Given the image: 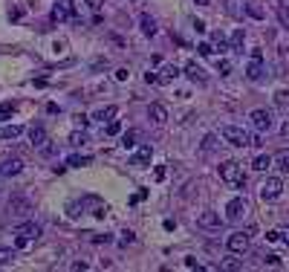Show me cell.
<instances>
[{
  "label": "cell",
  "mask_w": 289,
  "mask_h": 272,
  "mask_svg": "<svg viewBox=\"0 0 289 272\" xmlns=\"http://www.w3.org/2000/svg\"><path fill=\"white\" fill-rule=\"evenodd\" d=\"M223 269H243V260H237V255L231 252L229 258H223Z\"/></svg>",
  "instance_id": "484cf974"
},
{
  "label": "cell",
  "mask_w": 289,
  "mask_h": 272,
  "mask_svg": "<svg viewBox=\"0 0 289 272\" xmlns=\"http://www.w3.org/2000/svg\"><path fill=\"white\" fill-rule=\"evenodd\" d=\"M220 179L229 183V186H234V189H243V186H246V174H243L240 162H234V159H229V162L220 165Z\"/></svg>",
  "instance_id": "7a4b0ae2"
},
{
  "label": "cell",
  "mask_w": 289,
  "mask_h": 272,
  "mask_svg": "<svg viewBox=\"0 0 289 272\" xmlns=\"http://www.w3.org/2000/svg\"><path fill=\"white\" fill-rule=\"evenodd\" d=\"M197 226H200V229H208V232H217V229H223V217H220L217 212H203L197 217Z\"/></svg>",
  "instance_id": "52a82bcc"
},
{
  "label": "cell",
  "mask_w": 289,
  "mask_h": 272,
  "mask_svg": "<svg viewBox=\"0 0 289 272\" xmlns=\"http://www.w3.org/2000/svg\"><path fill=\"white\" fill-rule=\"evenodd\" d=\"M283 3H286V0H283Z\"/></svg>",
  "instance_id": "816d5d0a"
},
{
  "label": "cell",
  "mask_w": 289,
  "mask_h": 272,
  "mask_svg": "<svg viewBox=\"0 0 289 272\" xmlns=\"http://www.w3.org/2000/svg\"><path fill=\"white\" fill-rule=\"evenodd\" d=\"M243 41H246V32H243V29H237V32H234V38H231V49L237 52V49L243 47Z\"/></svg>",
  "instance_id": "1f68e13d"
},
{
  "label": "cell",
  "mask_w": 289,
  "mask_h": 272,
  "mask_svg": "<svg viewBox=\"0 0 289 272\" xmlns=\"http://www.w3.org/2000/svg\"><path fill=\"white\" fill-rule=\"evenodd\" d=\"M249 122H252V128H254V130L266 133V130L272 128V110H266V107H257V110H252V113H249Z\"/></svg>",
  "instance_id": "8992f818"
},
{
  "label": "cell",
  "mask_w": 289,
  "mask_h": 272,
  "mask_svg": "<svg viewBox=\"0 0 289 272\" xmlns=\"http://www.w3.org/2000/svg\"><path fill=\"white\" fill-rule=\"evenodd\" d=\"M197 52H200L203 58H208V55H214V49H211V44H200V47H197Z\"/></svg>",
  "instance_id": "d590c367"
},
{
  "label": "cell",
  "mask_w": 289,
  "mask_h": 272,
  "mask_svg": "<svg viewBox=\"0 0 289 272\" xmlns=\"http://www.w3.org/2000/svg\"><path fill=\"white\" fill-rule=\"evenodd\" d=\"M249 235L252 232H231L229 237H226V249L229 252H234V255H243V252H249Z\"/></svg>",
  "instance_id": "5b68a950"
},
{
  "label": "cell",
  "mask_w": 289,
  "mask_h": 272,
  "mask_svg": "<svg viewBox=\"0 0 289 272\" xmlns=\"http://www.w3.org/2000/svg\"><path fill=\"white\" fill-rule=\"evenodd\" d=\"M15 246L18 249H29L41 237V226L38 223H32V220H26V223H21V226H15Z\"/></svg>",
  "instance_id": "6da1fadb"
},
{
  "label": "cell",
  "mask_w": 289,
  "mask_h": 272,
  "mask_svg": "<svg viewBox=\"0 0 289 272\" xmlns=\"http://www.w3.org/2000/svg\"><path fill=\"white\" fill-rule=\"evenodd\" d=\"M23 128L21 125H6V128H0V139H15V136H21Z\"/></svg>",
  "instance_id": "cb8c5ba5"
},
{
  "label": "cell",
  "mask_w": 289,
  "mask_h": 272,
  "mask_svg": "<svg viewBox=\"0 0 289 272\" xmlns=\"http://www.w3.org/2000/svg\"><path fill=\"white\" fill-rule=\"evenodd\" d=\"M272 165H277V171H280V174H289V154L283 151V154L272 156Z\"/></svg>",
  "instance_id": "603a6c76"
},
{
  "label": "cell",
  "mask_w": 289,
  "mask_h": 272,
  "mask_svg": "<svg viewBox=\"0 0 289 272\" xmlns=\"http://www.w3.org/2000/svg\"><path fill=\"white\" fill-rule=\"evenodd\" d=\"M266 263H269V266H280V258H277V255H266Z\"/></svg>",
  "instance_id": "f35d334b"
},
{
  "label": "cell",
  "mask_w": 289,
  "mask_h": 272,
  "mask_svg": "<svg viewBox=\"0 0 289 272\" xmlns=\"http://www.w3.org/2000/svg\"><path fill=\"white\" fill-rule=\"evenodd\" d=\"M185 75H188L191 81H197V84H206V81H208L206 70H203V67H200L197 61H188V64H185Z\"/></svg>",
  "instance_id": "7c38bea8"
},
{
  "label": "cell",
  "mask_w": 289,
  "mask_h": 272,
  "mask_svg": "<svg viewBox=\"0 0 289 272\" xmlns=\"http://www.w3.org/2000/svg\"><path fill=\"white\" fill-rule=\"evenodd\" d=\"M194 29H197V32H206V21H200V18H194Z\"/></svg>",
  "instance_id": "b9f144b4"
},
{
  "label": "cell",
  "mask_w": 289,
  "mask_h": 272,
  "mask_svg": "<svg viewBox=\"0 0 289 272\" xmlns=\"http://www.w3.org/2000/svg\"><path fill=\"white\" fill-rule=\"evenodd\" d=\"M9 212L26 217V214H32V203H29V200H21V197H12V200H9Z\"/></svg>",
  "instance_id": "4fadbf2b"
},
{
  "label": "cell",
  "mask_w": 289,
  "mask_h": 272,
  "mask_svg": "<svg viewBox=\"0 0 289 272\" xmlns=\"http://www.w3.org/2000/svg\"><path fill=\"white\" fill-rule=\"evenodd\" d=\"M150 156H153V145H142V151H139L136 156H130L127 162H130V165H136V168H142V165H148V162H150Z\"/></svg>",
  "instance_id": "5bb4252c"
},
{
  "label": "cell",
  "mask_w": 289,
  "mask_h": 272,
  "mask_svg": "<svg viewBox=\"0 0 289 272\" xmlns=\"http://www.w3.org/2000/svg\"><path fill=\"white\" fill-rule=\"evenodd\" d=\"M277 21L283 24V29H289V6H286V3H280V6H277Z\"/></svg>",
  "instance_id": "83f0119b"
},
{
  "label": "cell",
  "mask_w": 289,
  "mask_h": 272,
  "mask_svg": "<svg viewBox=\"0 0 289 272\" xmlns=\"http://www.w3.org/2000/svg\"><path fill=\"white\" fill-rule=\"evenodd\" d=\"M272 168V156L269 154H260V156H254V162H252V171H269Z\"/></svg>",
  "instance_id": "ffe728a7"
},
{
  "label": "cell",
  "mask_w": 289,
  "mask_h": 272,
  "mask_svg": "<svg viewBox=\"0 0 289 272\" xmlns=\"http://www.w3.org/2000/svg\"><path fill=\"white\" fill-rule=\"evenodd\" d=\"M84 3H87V6H90V9H95V12H99V9H102V0H84Z\"/></svg>",
  "instance_id": "ee69618b"
},
{
  "label": "cell",
  "mask_w": 289,
  "mask_h": 272,
  "mask_svg": "<svg viewBox=\"0 0 289 272\" xmlns=\"http://www.w3.org/2000/svg\"><path fill=\"white\" fill-rule=\"evenodd\" d=\"M133 240H136L133 232H125V235H122V243H125V246H127V243H133Z\"/></svg>",
  "instance_id": "60d3db41"
},
{
  "label": "cell",
  "mask_w": 289,
  "mask_h": 272,
  "mask_svg": "<svg viewBox=\"0 0 289 272\" xmlns=\"http://www.w3.org/2000/svg\"><path fill=\"white\" fill-rule=\"evenodd\" d=\"M145 81H148V84H159V75H156V72H150V70H148V75H145Z\"/></svg>",
  "instance_id": "ab89813d"
},
{
  "label": "cell",
  "mask_w": 289,
  "mask_h": 272,
  "mask_svg": "<svg viewBox=\"0 0 289 272\" xmlns=\"http://www.w3.org/2000/svg\"><path fill=\"white\" fill-rule=\"evenodd\" d=\"M185 266H188V269H200V263H197V258H185Z\"/></svg>",
  "instance_id": "7bdbcfd3"
},
{
  "label": "cell",
  "mask_w": 289,
  "mask_h": 272,
  "mask_svg": "<svg viewBox=\"0 0 289 272\" xmlns=\"http://www.w3.org/2000/svg\"><path fill=\"white\" fill-rule=\"evenodd\" d=\"M104 133H107V136H116V133H122V122H110V125L104 128Z\"/></svg>",
  "instance_id": "836d02e7"
},
{
  "label": "cell",
  "mask_w": 289,
  "mask_h": 272,
  "mask_svg": "<svg viewBox=\"0 0 289 272\" xmlns=\"http://www.w3.org/2000/svg\"><path fill=\"white\" fill-rule=\"evenodd\" d=\"M148 116L153 119L156 125H165V122H168V107L159 105V102H153V105L148 107Z\"/></svg>",
  "instance_id": "9a60e30c"
},
{
  "label": "cell",
  "mask_w": 289,
  "mask_h": 272,
  "mask_svg": "<svg viewBox=\"0 0 289 272\" xmlns=\"http://www.w3.org/2000/svg\"><path fill=\"white\" fill-rule=\"evenodd\" d=\"M64 18H72V3L69 0H61L52 9V21H64Z\"/></svg>",
  "instance_id": "ac0fdd59"
},
{
  "label": "cell",
  "mask_w": 289,
  "mask_h": 272,
  "mask_svg": "<svg viewBox=\"0 0 289 272\" xmlns=\"http://www.w3.org/2000/svg\"><path fill=\"white\" fill-rule=\"evenodd\" d=\"M246 78H249V81H260V78H263V58L252 55L249 67H246Z\"/></svg>",
  "instance_id": "8fae6325"
},
{
  "label": "cell",
  "mask_w": 289,
  "mask_h": 272,
  "mask_svg": "<svg viewBox=\"0 0 289 272\" xmlns=\"http://www.w3.org/2000/svg\"><path fill=\"white\" fill-rule=\"evenodd\" d=\"M90 162H92V159H90V156H84V154H72L67 159L69 168H84V165H90Z\"/></svg>",
  "instance_id": "d4e9b609"
},
{
  "label": "cell",
  "mask_w": 289,
  "mask_h": 272,
  "mask_svg": "<svg viewBox=\"0 0 289 272\" xmlns=\"http://www.w3.org/2000/svg\"><path fill=\"white\" fill-rule=\"evenodd\" d=\"M29 142H32V148H41V145L49 142V139H46V130L41 128V125H32V128H29Z\"/></svg>",
  "instance_id": "e0dca14e"
},
{
  "label": "cell",
  "mask_w": 289,
  "mask_h": 272,
  "mask_svg": "<svg viewBox=\"0 0 289 272\" xmlns=\"http://www.w3.org/2000/svg\"><path fill=\"white\" fill-rule=\"evenodd\" d=\"M280 240H283V235H280L277 229H269V232H266V243H280Z\"/></svg>",
  "instance_id": "d6a6232c"
},
{
  "label": "cell",
  "mask_w": 289,
  "mask_h": 272,
  "mask_svg": "<svg viewBox=\"0 0 289 272\" xmlns=\"http://www.w3.org/2000/svg\"><path fill=\"white\" fill-rule=\"evenodd\" d=\"M226 15L234 21H243V15H249V0H226Z\"/></svg>",
  "instance_id": "9c48e42d"
},
{
  "label": "cell",
  "mask_w": 289,
  "mask_h": 272,
  "mask_svg": "<svg viewBox=\"0 0 289 272\" xmlns=\"http://www.w3.org/2000/svg\"><path fill=\"white\" fill-rule=\"evenodd\" d=\"M220 136H223L229 145H234V148H249V145H252V139H254L249 130L237 128V125H226V128L220 130Z\"/></svg>",
  "instance_id": "3957f363"
},
{
  "label": "cell",
  "mask_w": 289,
  "mask_h": 272,
  "mask_svg": "<svg viewBox=\"0 0 289 272\" xmlns=\"http://www.w3.org/2000/svg\"><path fill=\"white\" fill-rule=\"evenodd\" d=\"M197 6H208V3H211V0H194Z\"/></svg>",
  "instance_id": "681fc988"
},
{
  "label": "cell",
  "mask_w": 289,
  "mask_h": 272,
  "mask_svg": "<svg viewBox=\"0 0 289 272\" xmlns=\"http://www.w3.org/2000/svg\"><path fill=\"white\" fill-rule=\"evenodd\" d=\"M275 107L283 110V113H289V90H277L275 93Z\"/></svg>",
  "instance_id": "7402d4cb"
},
{
  "label": "cell",
  "mask_w": 289,
  "mask_h": 272,
  "mask_svg": "<svg viewBox=\"0 0 289 272\" xmlns=\"http://www.w3.org/2000/svg\"><path fill=\"white\" fill-rule=\"evenodd\" d=\"M156 75H159V84H171V81H176V78H179V67H173V64H165V67L156 72Z\"/></svg>",
  "instance_id": "2e32d148"
},
{
  "label": "cell",
  "mask_w": 289,
  "mask_h": 272,
  "mask_svg": "<svg viewBox=\"0 0 289 272\" xmlns=\"http://www.w3.org/2000/svg\"><path fill=\"white\" fill-rule=\"evenodd\" d=\"M116 81H127V70H119V72H116Z\"/></svg>",
  "instance_id": "7dc6e473"
},
{
  "label": "cell",
  "mask_w": 289,
  "mask_h": 272,
  "mask_svg": "<svg viewBox=\"0 0 289 272\" xmlns=\"http://www.w3.org/2000/svg\"><path fill=\"white\" fill-rule=\"evenodd\" d=\"M286 235H289V226H286Z\"/></svg>",
  "instance_id": "f907efd6"
},
{
  "label": "cell",
  "mask_w": 289,
  "mask_h": 272,
  "mask_svg": "<svg viewBox=\"0 0 289 272\" xmlns=\"http://www.w3.org/2000/svg\"><path fill=\"white\" fill-rule=\"evenodd\" d=\"M217 72L229 75V72H231V61H217Z\"/></svg>",
  "instance_id": "8d00e7d4"
},
{
  "label": "cell",
  "mask_w": 289,
  "mask_h": 272,
  "mask_svg": "<svg viewBox=\"0 0 289 272\" xmlns=\"http://www.w3.org/2000/svg\"><path fill=\"white\" fill-rule=\"evenodd\" d=\"M153 177H156V183H162V179H165V168H156V171H153Z\"/></svg>",
  "instance_id": "f6af8a7d"
},
{
  "label": "cell",
  "mask_w": 289,
  "mask_h": 272,
  "mask_svg": "<svg viewBox=\"0 0 289 272\" xmlns=\"http://www.w3.org/2000/svg\"><path fill=\"white\" fill-rule=\"evenodd\" d=\"M280 136L289 142V122H283V128H280Z\"/></svg>",
  "instance_id": "bcb514c9"
},
{
  "label": "cell",
  "mask_w": 289,
  "mask_h": 272,
  "mask_svg": "<svg viewBox=\"0 0 289 272\" xmlns=\"http://www.w3.org/2000/svg\"><path fill=\"white\" fill-rule=\"evenodd\" d=\"M257 194H260V200H263V203L277 200V197L283 194V179H280V177H266V183H260Z\"/></svg>",
  "instance_id": "277c9868"
},
{
  "label": "cell",
  "mask_w": 289,
  "mask_h": 272,
  "mask_svg": "<svg viewBox=\"0 0 289 272\" xmlns=\"http://www.w3.org/2000/svg\"><path fill=\"white\" fill-rule=\"evenodd\" d=\"M211 44H214L220 52H226V49H229V44H226V35H223V32H214V35H211Z\"/></svg>",
  "instance_id": "f1b7e54d"
},
{
  "label": "cell",
  "mask_w": 289,
  "mask_h": 272,
  "mask_svg": "<svg viewBox=\"0 0 289 272\" xmlns=\"http://www.w3.org/2000/svg\"><path fill=\"white\" fill-rule=\"evenodd\" d=\"M246 200L243 197H231L229 203H226V220H240L243 214H246Z\"/></svg>",
  "instance_id": "ba28073f"
},
{
  "label": "cell",
  "mask_w": 289,
  "mask_h": 272,
  "mask_svg": "<svg viewBox=\"0 0 289 272\" xmlns=\"http://www.w3.org/2000/svg\"><path fill=\"white\" fill-rule=\"evenodd\" d=\"M12 260H15V249L0 246V266H6V263H12Z\"/></svg>",
  "instance_id": "4316f807"
},
{
  "label": "cell",
  "mask_w": 289,
  "mask_h": 272,
  "mask_svg": "<svg viewBox=\"0 0 289 272\" xmlns=\"http://www.w3.org/2000/svg\"><path fill=\"white\" fill-rule=\"evenodd\" d=\"M12 110H15L12 105H0V119H9V116H12Z\"/></svg>",
  "instance_id": "74e56055"
},
{
  "label": "cell",
  "mask_w": 289,
  "mask_h": 272,
  "mask_svg": "<svg viewBox=\"0 0 289 272\" xmlns=\"http://www.w3.org/2000/svg\"><path fill=\"white\" fill-rule=\"evenodd\" d=\"M139 24H142V32H145L148 38L156 35V21H153L150 15H142V21H139Z\"/></svg>",
  "instance_id": "44dd1931"
},
{
  "label": "cell",
  "mask_w": 289,
  "mask_h": 272,
  "mask_svg": "<svg viewBox=\"0 0 289 272\" xmlns=\"http://www.w3.org/2000/svg\"><path fill=\"white\" fill-rule=\"evenodd\" d=\"M136 139H139V130H127L125 136H122V145H125V148H133Z\"/></svg>",
  "instance_id": "4dcf8cb0"
},
{
  "label": "cell",
  "mask_w": 289,
  "mask_h": 272,
  "mask_svg": "<svg viewBox=\"0 0 289 272\" xmlns=\"http://www.w3.org/2000/svg\"><path fill=\"white\" fill-rule=\"evenodd\" d=\"M214 148H217V136H214V133H208L206 139H203V154H211Z\"/></svg>",
  "instance_id": "f546056e"
},
{
  "label": "cell",
  "mask_w": 289,
  "mask_h": 272,
  "mask_svg": "<svg viewBox=\"0 0 289 272\" xmlns=\"http://www.w3.org/2000/svg\"><path fill=\"white\" fill-rule=\"evenodd\" d=\"M21 171H23L21 156H6V159L0 162V177H18Z\"/></svg>",
  "instance_id": "30bf717a"
},
{
  "label": "cell",
  "mask_w": 289,
  "mask_h": 272,
  "mask_svg": "<svg viewBox=\"0 0 289 272\" xmlns=\"http://www.w3.org/2000/svg\"><path fill=\"white\" fill-rule=\"evenodd\" d=\"M116 113H119L116 107H99V110L92 113V119H95V122H113Z\"/></svg>",
  "instance_id": "d6986e66"
},
{
  "label": "cell",
  "mask_w": 289,
  "mask_h": 272,
  "mask_svg": "<svg viewBox=\"0 0 289 272\" xmlns=\"http://www.w3.org/2000/svg\"><path fill=\"white\" fill-rule=\"evenodd\" d=\"M69 142H72V145H84V142H87V133H78V130H75V133L69 136Z\"/></svg>",
  "instance_id": "e575fe53"
},
{
  "label": "cell",
  "mask_w": 289,
  "mask_h": 272,
  "mask_svg": "<svg viewBox=\"0 0 289 272\" xmlns=\"http://www.w3.org/2000/svg\"><path fill=\"white\" fill-rule=\"evenodd\" d=\"M92 240H95V243H107V240H110V235H95Z\"/></svg>",
  "instance_id": "c3c4849f"
}]
</instances>
